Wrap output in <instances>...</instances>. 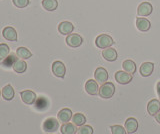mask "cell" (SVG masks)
<instances>
[{"instance_id": "44dd1931", "label": "cell", "mask_w": 160, "mask_h": 134, "mask_svg": "<svg viewBox=\"0 0 160 134\" xmlns=\"http://www.w3.org/2000/svg\"><path fill=\"white\" fill-rule=\"evenodd\" d=\"M122 66H123V69H124V71H126L130 74H133L136 72V64H135V62L133 60H130V59H128V60H125L122 64Z\"/></svg>"}, {"instance_id": "d6986e66", "label": "cell", "mask_w": 160, "mask_h": 134, "mask_svg": "<svg viewBox=\"0 0 160 134\" xmlns=\"http://www.w3.org/2000/svg\"><path fill=\"white\" fill-rule=\"evenodd\" d=\"M1 95H2V97L5 99V100H7V101L12 100V99L14 98V95H15L13 87L10 85V84H8V85H5L2 88Z\"/></svg>"}, {"instance_id": "ac0fdd59", "label": "cell", "mask_w": 160, "mask_h": 134, "mask_svg": "<svg viewBox=\"0 0 160 134\" xmlns=\"http://www.w3.org/2000/svg\"><path fill=\"white\" fill-rule=\"evenodd\" d=\"M136 27L138 30L142 31V32H146L148 31L150 27H151V23L146 18H142V17H138L136 19Z\"/></svg>"}, {"instance_id": "30bf717a", "label": "cell", "mask_w": 160, "mask_h": 134, "mask_svg": "<svg viewBox=\"0 0 160 134\" xmlns=\"http://www.w3.org/2000/svg\"><path fill=\"white\" fill-rule=\"evenodd\" d=\"M85 90L89 95H97L99 92L98 82L95 79H89L85 83Z\"/></svg>"}, {"instance_id": "2e32d148", "label": "cell", "mask_w": 160, "mask_h": 134, "mask_svg": "<svg viewBox=\"0 0 160 134\" xmlns=\"http://www.w3.org/2000/svg\"><path fill=\"white\" fill-rule=\"evenodd\" d=\"M102 56L105 60H107L109 62H113L115 60H117V51L115 50L114 48L112 47H109V48H106V49H103L102 51Z\"/></svg>"}, {"instance_id": "3957f363", "label": "cell", "mask_w": 160, "mask_h": 134, "mask_svg": "<svg viewBox=\"0 0 160 134\" xmlns=\"http://www.w3.org/2000/svg\"><path fill=\"white\" fill-rule=\"evenodd\" d=\"M42 128H43V130L45 132L53 133L56 130H58V128H59V121L57 120L56 118H54V117L47 118L46 120L43 122Z\"/></svg>"}, {"instance_id": "4dcf8cb0", "label": "cell", "mask_w": 160, "mask_h": 134, "mask_svg": "<svg viewBox=\"0 0 160 134\" xmlns=\"http://www.w3.org/2000/svg\"><path fill=\"white\" fill-rule=\"evenodd\" d=\"M13 4L18 8H25L29 5L30 1L29 0H12Z\"/></svg>"}, {"instance_id": "83f0119b", "label": "cell", "mask_w": 160, "mask_h": 134, "mask_svg": "<svg viewBox=\"0 0 160 134\" xmlns=\"http://www.w3.org/2000/svg\"><path fill=\"white\" fill-rule=\"evenodd\" d=\"M9 52H10V48L7 44L5 43L0 44V60H4L9 55Z\"/></svg>"}, {"instance_id": "836d02e7", "label": "cell", "mask_w": 160, "mask_h": 134, "mask_svg": "<svg viewBox=\"0 0 160 134\" xmlns=\"http://www.w3.org/2000/svg\"><path fill=\"white\" fill-rule=\"evenodd\" d=\"M48 134H51V133H48Z\"/></svg>"}, {"instance_id": "1f68e13d", "label": "cell", "mask_w": 160, "mask_h": 134, "mask_svg": "<svg viewBox=\"0 0 160 134\" xmlns=\"http://www.w3.org/2000/svg\"><path fill=\"white\" fill-rule=\"evenodd\" d=\"M156 91H157V95L160 97V81H158L157 85H156Z\"/></svg>"}, {"instance_id": "cb8c5ba5", "label": "cell", "mask_w": 160, "mask_h": 134, "mask_svg": "<svg viewBox=\"0 0 160 134\" xmlns=\"http://www.w3.org/2000/svg\"><path fill=\"white\" fill-rule=\"evenodd\" d=\"M16 55L19 58L25 60V59H29L30 57H32V53L26 47H18L16 50Z\"/></svg>"}, {"instance_id": "d6a6232c", "label": "cell", "mask_w": 160, "mask_h": 134, "mask_svg": "<svg viewBox=\"0 0 160 134\" xmlns=\"http://www.w3.org/2000/svg\"><path fill=\"white\" fill-rule=\"evenodd\" d=\"M155 119H156V121L160 124V111L155 115Z\"/></svg>"}, {"instance_id": "f546056e", "label": "cell", "mask_w": 160, "mask_h": 134, "mask_svg": "<svg viewBox=\"0 0 160 134\" xmlns=\"http://www.w3.org/2000/svg\"><path fill=\"white\" fill-rule=\"evenodd\" d=\"M110 129L112 134H126V129L121 125H112Z\"/></svg>"}, {"instance_id": "4316f807", "label": "cell", "mask_w": 160, "mask_h": 134, "mask_svg": "<svg viewBox=\"0 0 160 134\" xmlns=\"http://www.w3.org/2000/svg\"><path fill=\"white\" fill-rule=\"evenodd\" d=\"M16 61H17V57L14 54H11V55H8L4 60H2V65L4 67H13L14 63Z\"/></svg>"}, {"instance_id": "277c9868", "label": "cell", "mask_w": 160, "mask_h": 134, "mask_svg": "<svg viewBox=\"0 0 160 134\" xmlns=\"http://www.w3.org/2000/svg\"><path fill=\"white\" fill-rule=\"evenodd\" d=\"M65 41H66V44L68 46L72 47V48H77L82 45L83 38H82V36H80L79 34L71 33V34H69V35H67L66 40Z\"/></svg>"}, {"instance_id": "d4e9b609", "label": "cell", "mask_w": 160, "mask_h": 134, "mask_svg": "<svg viewBox=\"0 0 160 134\" xmlns=\"http://www.w3.org/2000/svg\"><path fill=\"white\" fill-rule=\"evenodd\" d=\"M27 69V64L23 59L22 60H17L13 65V70L16 73H24Z\"/></svg>"}, {"instance_id": "4fadbf2b", "label": "cell", "mask_w": 160, "mask_h": 134, "mask_svg": "<svg viewBox=\"0 0 160 134\" xmlns=\"http://www.w3.org/2000/svg\"><path fill=\"white\" fill-rule=\"evenodd\" d=\"M125 129H126V131L129 133V134H132V133H135L137 131L138 129V121L136 118L134 117H130L128 118L126 121H125V125H124Z\"/></svg>"}, {"instance_id": "e0dca14e", "label": "cell", "mask_w": 160, "mask_h": 134, "mask_svg": "<svg viewBox=\"0 0 160 134\" xmlns=\"http://www.w3.org/2000/svg\"><path fill=\"white\" fill-rule=\"evenodd\" d=\"M72 111L69 108H63L58 112V120L63 123H67L72 119Z\"/></svg>"}, {"instance_id": "e575fe53", "label": "cell", "mask_w": 160, "mask_h": 134, "mask_svg": "<svg viewBox=\"0 0 160 134\" xmlns=\"http://www.w3.org/2000/svg\"><path fill=\"white\" fill-rule=\"evenodd\" d=\"M0 94H1V92H0Z\"/></svg>"}, {"instance_id": "52a82bcc", "label": "cell", "mask_w": 160, "mask_h": 134, "mask_svg": "<svg viewBox=\"0 0 160 134\" xmlns=\"http://www.w3.org/2000/svg\"><path fill=\"white\" fill-rule=\"evenodd\" d=\"M20 96H21L22 101L27 104V105H32L36 101V94L31 90H24L20 92Z\"/></svg>"}, {"instance_id": "6da1fadb", "label": "cell", "mask_w": 160, "mask_h": 134, "mask_svg": "<svg viewBox=\"0 0 160 134\" xmlns=\"http://www.w3.org/2000/svg\"><path fill=\"white\" fill-rule=\"evenodd\" d=\"M115 41L113 40V38L108 35V34H100L95 39V45L100 49H106L111 47Z\"/></svg>"}, {"instance_id": "7a4b0ae2", "label": "cell", "mask_w": 160, "mask_h": 134, "mask_svg": "<svg viewBox=\"0 0 160 134\" xmlns=\"http://www.w3.org/2000/svg\"><path fill=\"white\" fill-rule=\"evenodd\" d=\"M115 93V86L112 82H105L99 87V96L103 99H109L113 97Z\"/></svg>"}, {"instance_id": "f1b7e54d", "label": "cell", "mask_w": 160, "mask_h": 134, "mask_svg": "<svg viewBox=\"0 0 160 134\" xmlns=\"http://www.w3.org/2000/svg\"><path fill=\"white\" fill-rule=\"evenodd\" d=\"M94 130L92 126L90 125H82V126H79L78 130H77V133L78 134H93Z\"/></svg>"}, {"instance_id": "ba28073f", "label": "cell", "mask_w": 160, "mask_h": 134, "mask_svg": "<svg viewBox=\"0 0 160 134\" xmlns=\"http://www.w3.org/2000/svg\"><path fill=\"white\" fill-rule=\"evenodd\" d=\"M153 12V6L149 2H142L137 8V14L139 16H149Z\"/></svg>"}, {"instance_id": "8fae6325", "label": "cell", "mask_w": 160, "mask_h": 134, "mask_svg": "<svg viewBox=\"0 0 160 134\" xmlns=\"http://www.w3.org/2000/svg\"><path fill=\"white\" fill-rule=\"evenodd\" d=\"M2 35L8 41H17V38H18L16 30L11 26L5 27L2 31Z\"/></svg>"}, {"instance_id": "9a60e30c", "label": "cell", "mask_w": 160, "mask_h": 134, "mask_svg": "<svg viewBox=\"0 0 160 134\" xmlns=\"http://www.w3.org/2000/svg\"><path fill=\"white\" fill-rule=\"evenodd\" d=\"M154 71V64L152 62H144L141 64L139 69V72L140 74L143 76V77H148L150 76Z\"/></svg>"}, {"instance_id": "5bb4252c", "label": "cell", "mask_w": 160, "mask_h": 134, "mask_svg": "<svg viewBox=\"0 0 160 134\" xmlns=\"http://www.w3.org/2000/svg\"><path fill=\"white\" fill-rule=\"evenodd\" d=\"M160 111V101L157 99H152L147 104V112L149 115L155 116Z\"/></svg>"}, {"instance_id": "5b68a950", "label": "cell", "mask_w": 160, "mask_h": 134, "mask_svg": "<svg viewBox=\"0 0 160 134\" xmlns=\"http://www.w3.org/2000/svg\"><path fill=\"white\" fill-rule=\"evenodd\" d=\"M115 80H116L119 84H122V85H126V84H129L130 82L132 81L133 76L132 74H130L126 71H117L115 73Z\"/></svg>"}, {"instance_id": "603a6c76", "label": "cell", "mask_w": 160, "mask_h": 134, "mask_svg": "<svg viewBox=\"0 0 160 134\" xmlns=\"http://www.w3.org/2000/svg\"><path fill=\"white\" fill-rule=\"evenodd\" d=\"M34 106H35V108L37 109V110L42 111V110H45V109H47V108H48L49 103H48V101H47V99H46V98H44V97H39V98L36 99V101H35Z\"/></svg>"}, {"instance_id": "ffe728a7", "label": "cell", "mask_w": 160, "mask_h": 134, "mask_svg": "<svg viewBox=\"0 0 160 134\" xmlns=\"http://www.w3.org/2000/svg\"><path fill=\"white\" fill-rule=\"evenodd\" d=\"M77 130L78 128L76 127L74 123H63V125L61 126V129H60V131H61L62 134H76L77 133Z\"/></svg>"}, {"instance_id": "7c38bea8", "label": "cell", "mask_w": 160, "mask_h": 134, "mask_svg": "<svg viewBox=\"0 0 160 134\" xmlns=\"http://www.w3.org/2000/svg\"><path fill=\"white\" fill-rule=\"evenodd\" d=\"M58 31L62 35H69L74 31V25L69 21H62L58 25Z\"/></svg>"}, {"instance_id": "484cf974", "label": "cell", "mask_w": 160, "mask_h": 134, "mask_svg": "<svg viewBox=\"0 0 160 134\" xmlns=\"http://www.w3.org/2000/svg\"><path fill=\"white\" fill-rule=\"evenodd\" d=\"M72 122L76 126H82L86 122V117L82 113H75L72 116Z\"/></svg>"}, {"instance_id": "9c48e42d", "label": "cell", "mask_w": 160, "mask_h": 134, "mask_svg": "<svg viewBox=\"0 0 160 134\" xmlns=\"http://www.w3.org/2000/svg\"><path fill=\"white\" fill-rule=\"evenodd\" d=\"M94 79L100 84H103L105 82H107V80H108L107 70L103 67H98L94 72Z\"/></svg>"}, {"instance_id": "7402d4cb", "label": "cell", "mask_w": 160, "mask_h": 134, "mask_svg": "<svg viewBox=\"0 0 160 134\" xmlns=\"http://www.w3.org/2000/svg\"><path fill=\"white\" fill-rule=\"evenodd\" d=\"M42 6L47 11H54L58 7L57 0H42Z\"/></svg>"}, {"instance_id": "8992f818", "label": "cell", "mask_w": 160, "mask_h": 134, "mask_svg": "<svg viewBox=\"0 0 160 134\" xmlns=\"http://www.w3.org/2000/svg\"><path fill=\"white\" fill-rule=\"evenodd\" d=\"M52 72L56 77L64 78L65 74H66V67H65L64 63L62 61H54L52 64Z\"/></svg>"}]
</instances>
